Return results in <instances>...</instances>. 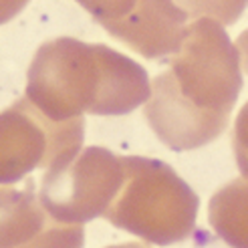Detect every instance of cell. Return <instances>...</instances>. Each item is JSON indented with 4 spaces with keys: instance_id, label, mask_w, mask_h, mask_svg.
<instances>
[{
    "instance_id": "obj_1",
    "label": "cell",
    "mask_w": 248,
    "mask_h": 248,
    "mask_svg": "<svg viewBox=\"0 0 248 248\" xmlns=\"http://www.w3.org/2000/svg\"><path fill=\"white\" fill-rule=\"evenodd\" d=\"M147 71L115 48L73 36L43 43L29 65L24 97L51 121L125 115L143 107Z\"/></svg>"
},
{
    "instance_id": "obj_2",
    "label": "cell",
    "mask_w": 248,
    "mask_h": 248,
    "mask_svg": "<svg viewBox=\"0 0 248 248\" xmlns=\"http://www.w3.org/2000/svg\"><path fill=\"white\" fill-rule=\"evenodd\" d=\"M164 71L176 93L192 107L230 117L242 91V67L236 45L222 24L190 20L182 46Z\"/></svg>"
},
{
    "instance_id": "obj_3",
    "label": "cell",
    "mask_w": 248,
    "mask_h": 248,
    "mask_svg": "<svg viewBox=\"0 0 248 248\" xmlns=\"http://www.w3.org/2000/svg\"><path fill=\"white\" fill-rule=\"evenodd\" d=\"M85 140L83 117L51 121L27 97L0 111V182L18 180L34 168L71 162Z\"/></svg>"
},
{
    "instance_id": "obj_4",
    "label": "cell",
    "mask_w": 248,
    "mask_h": 248,
    "mask_svg": "<svg viewBox=\"0 0 248 248\" xmlns=\"http://www.w3.org/2000/svg\"><path fill=\"white\" fill-rule=\"evenodd\" d=\"M143 117L155 138L173 152H192L212 143L224 133L230 121L226 115L204 113L184 101L166 73H159L152 79L150 97L143 105Z\"/></svg>"
},
{
    "instance_id": "obj_5",
    "label": "cell",
    "mask_w": 248,
    "mask_h": 248,
    "mask_svg": "<svg viewBox=\"0 0 248 248\" xmlns=\"http://www.w3.org/2000/svg\"><path fill=\"white\" fill-rule=\"evenodd\" d=\"M190 18L173 0H138L125 16L101 27L145 59L171 57L184 43Z\"/></svg>"
},
{
    "instance_id": "obj_6",
    "label": "cell",
    "mask_w": 248,
    "mask_h": 248,
    "mask_svg": "<svg viewBox=\"0 0 248 248\" xmlns=\"http://www.w3.org/2000/svg\"><path fill=\"white\" fill-rule=\"evenodd\" d=\"M190 20L210 18L222 27L234 24L248 6V0H173Z\"/></svg>"
},
{
    "instance_id": "obj_7",
    "label": "cell",
    "mask_w": 248,
    "mask_h": 248,
    "mask_svg": "<svg viewBox=\"0 0 248 248\" xmlns=\"http://www.w3.org/2000/svg\"><path fill=\"white\" fill-rule=\"evenodd\" d=\"M75 2L81 4L99 24H103L125 16L138 0H75Z\"/></svg>"
},
{
    "instance_id": "obj_8",
    "label": "cell",
    "mask_w": 248,
    "mask_h": 248,
    "mask_svg": "<svg viewBox=\"0 0 248 248\" xmlns=\"http://www.w3.org/2000/svg\"><path fill=\"white\" fill-rule=\"evenodd\" d=\"M232 152L244 176H248V101L238 111L232 129Z\"/></svg>"
},
{
    "instance_id": "obj_9",
    "label": "cell",
    "mask_w": 248,
    "mask_h": 248,
    "mask_svg": "<svg viewBox=\"0 0 248 248\" xmlns=\"http://www.w3.org/2000/svg\"><path fill=\"white\" fill-rule=\"evenodd\" d=\"M29 0H0V24L10 22L16 15L24 10Z\"/></svg>"
},
{
    "instance_id": "obj_10",
    "label": "cell",
    "mask_w": 248,
    "mask_h": 248,
    "mask_svg": "<svg viewBox=\"0 0 248 248\" xmlns=\"http://www.w3.org/2000/svg\"><path fill=\"white\" fill-rule=\"evenodd\" d=\"M234 45H236V51H238V57H240V67L248 75V29L238 36Z\"/></svg>"
}]
</instances>
